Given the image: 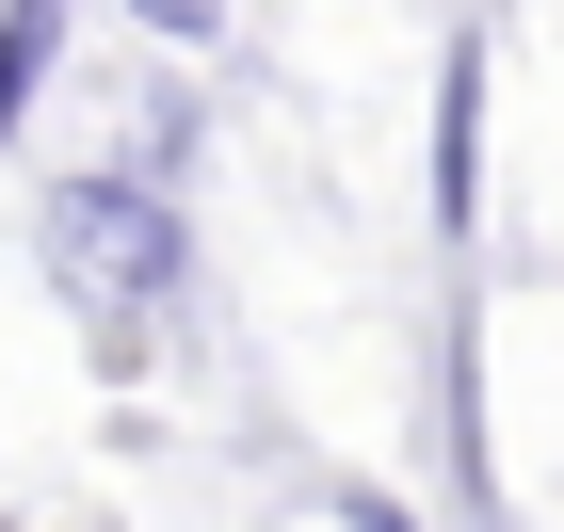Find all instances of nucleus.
I'll list each match as a JSON object with an SVG mask.
<instances>
[{"mask_svg":"<svg viewBox=\"0 0 564 532\" xmlns=\"http://www.w3.org/2000/svg\"><path fill=\"white\" fill-rule=\"evenodd\" d=\"M33 82H48V0H17V17H0V130L33 113Z\"/></svg>","mask_w":564,"mask_h":532,"instance_id":"obj_2","label":"nucleus"},{"mask_svg":"<svg viewBox=\"0 0 564 532\" xmlns=\"http://www.w3.org/2000/svg\"><path fill=\"white\" fill-rule=\"evenodd\" d=\"M355 532H403V517H388V500H355Z\"/></svg>","mask_w":564,"mask_h":532,"instance_id":"obj_4","label":"nucleus"},{"mask_svg":"<svg viewBox=\"0 0 564 532\" xmlns=\"http://www.w3.org/2000/svg\"><path fill=\"white\" fill-rule=\"evenodd\" d=\"M48 259L82 274V291H97L113 323H145V307L177 291V274H194V242H177L162 177H65V194H48Z\"/></svg>","mask_w":564,"mask_h":532,"instance_id":"obj_1","label":"nucleus"},{"mask_svg":"<svg viewBox=\"0 0 564 532\" xmlns=\"http://www.w3.org/2000/svg\"><path fill=\"white\" fill-rule=\"evenodd\" d=\"M130 17H145L162 48H210V33H226V0H130Z\"/></svg>","mask_w":564,"mask_h":532,"instance_id":"obj_3","label":"nucleus"}]
</instances>
